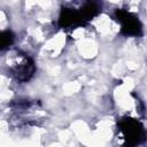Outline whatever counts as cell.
<instances>
[{
  "label": "cell",
  "mask_w": 147,
  "mask_h": 147,
  "mask_svg": "<svg viewBox=\"0 0 147 147\" xmlns=\"http://www.w3.org/2000/svg\"><path fill=\"white\" fill-rule=\"evenodd\" d=\"M100 11V6L98 2H86L80 7L79 10L72 8H63L59 17V25L61 28H70L84 24L92 17H94Z\"/></svg>",
  "instance_id": "6da1fadb"
},
{
  "label": "cell",
  "mask_w": 147,
  "mask_h": 147,
  "mask_svg": "<svg viewBox=\"0 0 147 147\" xmlns=\"http://www.w3.org/2000/svg\"><path fill=\"white\" fill-rule=\"evenodd\" d=\"M118 130L123 134L124 147H136L145 141L144 126L134 118H122L118 123Z\"/></svg>",
  "instance_id": "7a4b0ae2"
},
{
  "label": "cell",
  "mask_w": 147,
  "mask_h": 147,
  "mask_svg": "<svg viewBox=\"0 0 147 147\" xmlns=\"http://www.w3.org/2000/svg\"><path fill=\"white\" fill-rule=\"evenodd\" d=\"M115 17L122 25V34L127 37H139L142 34V26L140 21L130 11L125 9H117L115 11Z\"/></svg>",
  "instance_id": "3957f363"
},
{
  "label": "cell",
  "mask_w": 147,
  "mask_h": 147,
  "mask_svg": "<svg viewBox=\"0 0 147 147\" xmlns=\"http://www.w3.org/2000/svg\"><path fill=\"white\" fill-rule=\"evenodd\" d=\"M11 71L17 80L26 82L34 72V63L29 56H20L18 62L11 67Z\"/></svg>",
  "instance_id": "277c9868"
},
{
  "label": "cell",
  "mask_w": 147,
  "mask_h": 147,
  "mask_svg": "<svg viewBox=\"0 0 147 147\" xmlns=\"http://www.w3.org/2000/svg\"><path fill=\"white\" fill-rule=\"evenodd\" d=\"M14 42V34L10 31H1L0 32V51L7 49Z\"/></svg>",
  "instance_id": "5b68a950"
}]
</instances>
